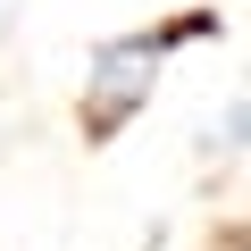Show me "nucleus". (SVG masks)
I'll list each match as a JSON object with an SVG mask.
<instances>
[{
  "label": "nucleus",
  "instance_id": "1",
  "mask_svg": "<svg viewBox=\"0 0 251 251\" xmlns=\"http://www.w3.org/2000/svg\"><path fill=\"white\" fill-rule=\"evenodd\" d=\"M159 84H168V50L151 42V25L92 42V59H84V92H75V134H84L92 151L117 143L126 126L159 100Z\"/></svg>",
  "mask_w": 251,
  "mask_h": 251
},
{
  "label": "nucleus",
  "instance_id": "2",
  "mask_svg": "<svg viewBox=\"0 0 251 251\" xmlns=\"http://www.w3.org/2000/svg\"><path fill=\"white\" fill-rule=\"evenodd\" d=\"M218 34H226V17H218V9H184V17L151 25V42H159L168 59H176V50H193V42H218Z\"/></svg>",
  "mask_w": 251,
  "mask_h": 251
}]
</instances>
